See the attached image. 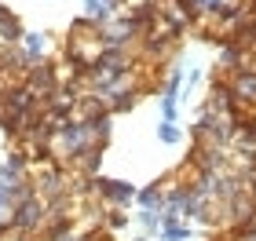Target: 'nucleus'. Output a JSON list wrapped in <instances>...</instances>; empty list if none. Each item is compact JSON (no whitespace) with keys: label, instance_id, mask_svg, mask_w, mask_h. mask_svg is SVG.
Here are the masks:
<instances>
[{"label":"nucleus","instance_id":"f257e3e1","mask_svg":"<svg viewBox=\"0 0 256 241\" xmlns=\"http://www.w3.org/2000/svg\"><path fill=\"white\" fill-rule=\"evenodd\" d=\"M190 143H205V146H230L234 143V124L227 113H202L190 124Z\"/></svg>","mask_w":256,"mask_h":241},{"label":"nucleus","instance_id":"f03ea898","mask_svg":"<svg viewBox=\"0 0 256 241\" xmlns=\"http://www.w3.org/2000/svg\"><path fill=\"white\" fill-rule=\"evenodd\" d=\"M143 26H139V22L128 15V11H121V15H114L106 26L99 29V44L102 48H124V51H132L139 40H143Z\"/></svg>","mask_w":256,"mask_h":241},{"label":"nucleus","instance_id":"7ed1b4c3","mask_svg":"<svg viewBox=\"0 0 256 241\" xmlns=\"http://www.w3.org/2000/svg\"><path fill=\"white\" fill-rule=\"evenodd\" d=\"M22 84H26L40 102H44V99H52L55 91H59V84H62V70H59V62H55V59H44V62H37V66H30L26 77H22Z\"/></svg>","mask_w":256,"mask_h":241},{"label":"nucleus","instance_id":"20e7f679","mask_svg":"<svg viewBox=\"0 0 256 241\" xmlns=\"http://www.w3.org/2000/svg\"><path fill=\"white\" fill-rule=\"evenodd\" d=\"M227 88H230V102L238 110H256V70L252 66L227 73Z\"/></svg>","mask_w":256,"mask_h":241},{"label":"nucleus","instance_id":"39448f33","mask_svg":"<svg viewBox=\"0 0 256 241\" xmlns=\"http://www.w3.org/2000/svg\"><path fill=\"white\" fill-rule=\"evenodd\" d=\"M52 33H40V29H26V37H22V51H26V59L37 66L48 59V48H52Z\"/></svg>","mask_w":256,"mask_h":241},{"label":"nucleus","instance_id":"423d86ee","mask_svg":"<svg viewBox=\"0 0 256 241\" xmlns=\"http://www.w3.org/2000/svg\"><path fill=\"white\" fill-rule=\"evenodd\" d=\"M136 205L139 209H150V212H161L165 209V179H154V183H146V187H139Z\"/></svg>","mask_w":256,"mask_h":241},{"label":"nucleus","instance_id":"0eeeda50","mask_svg":"<svg viewBox=\"0 0 256 241\" xmlns=\"http://www.w3.org/2000/svg\"><path fill=\"white\" fill-rule=\"evenodd\" d=\"M30 168H33V165H30V154L22 150V146H15V150L8 154V161H4V172H8L11 179H26Z\"/></svg>","mask_w":256,"mask_h":241},{"label":"nucleus","instance_id":"6e6552de","mask_svg":"<svg viewBox=\"0 0 256 241\" xmlns=\"http://www.w3.org/2000/svg\"><path fill=\"white\" fill-rule=\"evenodd\" d=\"M128 227V212L124 209H110V205H102V231H124Z\"/></svg>","mask_w":256,"mask_h":241},{"label":"nucleus","instance_id":"1a4fd4ad","mask_svg":"<svg viewBox=\"0 0 256 241\" xmlns=\"http://www.w3.org/2000/svg\"><path fill=\"white\" fill-rule=\"evenodd\" d=\"M158 143L180 146V143H183V128H180L176 121H161V124H158Z\"/></svg>","mask_w":256,"mask_h":241},{"label":"nucleus","instance_id":"9d476101","mask_svg":"<svg viewBox=\"0 0 256 241\" xmlns=\"http://www.w3.org/2000/svg\"><path fill=\"white\" fill-rule=\"evenodd\" d=\"M194 238V227L190 223H180V227H165L158 231V241H190Z\"/></svg>","mask_w":256,"mask_h":241},{"label":"nucleus","instance_id":"9b49d317","mask_svg":"<svg viewBox=\"0 0 256 241\" xmlns=\"http://www.w3.org/2000/svg\"><path fill=\"white\" fill-rule=\"evenodd\" d=\"M136 220H139V227H143L146 234H158L161 231V212H150V209H139L136 212Z\"/></svg>","mask_w":256,"mask_h":241},{"label":"nucleus","instance_id":"f8f14e48","mask_svg":"<svg viewBox=\"0 0 256 241\" xmlns=\"http://www.w3.org/2000/svg\"><path fill=\"white\" fill-rule=\"evenodd\" d=\"M121 4H124V0H102V7H106L110 15H121Z\"/></svg>","mask_w":256,"mask_h":241},{"label":"nucleus","instance_id":"ddd939ff","mask_svg":"<svg viewBox=\"0 0 256 241\" xmlns=\"http://www.w3.org/2000/svg\"><path fill=\"white\" fill-rule=\"evenodd\" d=\"M11 18H15V11H11L8 4H0V26H4V22H11Z\"/></svg>","mask_w":256,"mask_h":241},{"label":"nucleus","instance_id":"4468645a","mask_svg":"<svg viewBox=\"0 0 256 241\" xmlns=\"http://www.w3.org/2000/svg\"><path fill=\"white\" fill-rule=\"evenodd\" d=\"M132 241H150V238H146V234H139V238H132Z\"/></svg>","mask_w":256,"mask_h":241},{"label":"nucleus","instance_id":"2eb2a0df","mask_svg":"<svg viewBox=\"0 0 256 241\" xmlns=\"http://www.w3.org/2000/svg\"><path fill=\"white\" fill-rule=\"evenodd\" d=\"M0 113H4V110H0Z\"/></svg>","mask_w":256,"mask_h":241}]
</instances>
